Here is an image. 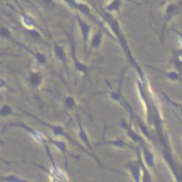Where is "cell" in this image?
<instances>
[{
    "instance_id": "1",
    "label": "cell",
    "mask_w": 182,
    "mask_h": 182,
    "mask_svg": "<svg viewBox=\"0 0 182 182\" xmlns=\"http://www.w3.org/2000/svg\"><path fill=\"white\" fill-rule=\"evenodd\" d=\"M122 127H123L124 129H126V130H127V133H128V135H129V138H131L135 141V142H138V143H140V144L144 143L143 138H141L140 136L138 135L133 129H131V128L129 127V125L125 122V121H124L123 119L122 120Z\"/></svg>"
},
{
    "instance_id": "2",
    "label": "cell",
    "mask_w": 182,
    "mask_h": 182,
    "mask_svg": "<svg viewBox=\"0 0 182 182\" xmlns=\"http://www.w3.org/2000/svg\"><path fill=\"white\" fill-rule=\"evenodd\" d=\"M78 22H79V24H80V27H81V32H82L83 36V39H84V42H85V47H86V44H87V41H88V34H89V31L91 29V27L87 24L84 21H82L80 17H78Z\"/></svg>"
},
{
    "instance_id": "3",
    "label": "cell",
    "mask_w": 182,
    "mask_h": 182,
    "mask_svg": "<svg viewBox=\"0 0 182 182\" xmlns=\"http://www.w3.org/2000/svg\"><path fill=\"white\" fill-rule=\"evenodd\" d=\"M142 149L144 152V156H145V161L147 163V164L149 167H153V153H151L148 149H147L145 144L142 143Z\"/></svg>"
},
{
    "instance_id": "4",
    "label": "cell",
    "mask_w": 182,
    "mask_h": 182,
    "mask_svg": "<svg viewBox=\"0 0 182 182\" xmlns=\"http://www.w3.org/2000/svg\"><path fill=\"white\" fill-rule=\"evenodd\" d=\"M126 167L129 169L132 175H133V178H134V180L137 182H138L140 180V170L138 169V167L137 165L133 164L132 163H129L128 164L126 165Z\"/></svg>"
},
{
    "instance_id": "5",
    "label": "cell",
    "mask_w": 182,
    "mask_h": 182,
    "mask_svg": "<svg viewBox=\"0 0 182 182\" xmlns=\"http://www.w3.org/2000/svg\"><path fill=\"white\" fill-rule=\"evenodd\" d=\"M138 164H139V165L141 166L142 170H143V172H144V179H143V181H152V179H151V177H150V174H149V172L147 171V168L145 167L144 163H143V161H142V159H141L139 148H138Z\"/></svg>"
},
{
    "instance_id": "6",
    "label": "cell",
    "mask_w": 182,
    "mask_h": 182,
    "mask_svg": "<svg viewBox=\"0 0 182 182\" xmlns=\"http://www.w3.org/2000/svg\"><path fill=\"white\" fill-rule=\"evenodd\" d=\"M79 124H80V133H79V136H80V138H81V139L88 146V147L91 150V152H92V153L93 154H95L94 153H93V149H92V147H91V146H90V143H89V140H88V137H87V134H86V132H85V130L83 129L82 126H81V122H79ZM95 156V155H94ZM96 157V156H95Z\"/></svg>"
},
{
    "instance_id": "7",
    "label": "cell",
    "mask_w": 182,
    "mask_h": 182,
    "mask_svg": "<svg viewBox=\"0 0 182 182\" xmlns=\"http://www.w3.org/2000/svg\"><path fill=\"white\" fill-rule=\"evenodd\" d=\"M19 126H21V127H23V128H24V129H26V130H28V131H29L30 132V134L33 136L34 138H35L37 140L39 141V142H41V143H43V144H45L46 145V140H45V138H44V137L41 135V134H39L38 132H36L35 130H33V129H29V128H28V127H26L25 125H23V124H19Z\"/></svg>"
},
{
    "instance_id": "8",
    "label": "cell",
    "mask_w": 182,
    "mask_h": 182,
    "mask_svg": "<svg viewBox=\"0 0 182 182\" xmlns=\"http://www.w3.org/2000/svg\"><path fill=\"white\" fill-rule=\"evenodd\" d=\"M55 53L56 55V56L58 57L60 60H62V61H64V62H66V55H65V50H64V48L61 47V46H59L57 44H55Z\"/></svg>"
},
{
    "instance_id": "9",
    "label": "cell",
    "mask_w": 182,
    "mask_h": 182,
    "mask_svg": "<svg viewBox=\"0 0 182 182\" xmlns=\"http://www.w3.org/2000/svg\"><path fill=\"white\" fill-rule=\"evenodd\" d=\"M42 124H44L45 126H47V127H49L50 129H53L54 133L55 134V135H60V136H65V137H68V136L66 135L65 133V131H64V129L61 127V126H51V125H49V124L45 123V122H40ZM69 138V137H68Z\"/></svg>"
},
{
    "instance_id": "10",
    "label": "cell",
    "mask_w": 182,
    "mask_h": 182,
    "mask_svg": "<svg viewBox=\"0 0 182 182\" xmlns=\"http://www.w3.org/2000/svg\"><path fill=\"white\" fill-rule=\"evenodd\" d=\"M98 145H112V146H115L118 147H123L125 146H128L123 140L122 139H117L114 141H106L104 143H99Z\"/></svg>"
},
{
    "instance_id": "11",
    "label": "cell",
    "mask_w": 182,
    "mask_h": 182,
    "mask_svg": "<svg viewBox=\"0 0 182 182\" xmlns=\"http://www.w3.org/2000/svg\"><path fill=\"white\" fill-rule=\"evenodd\" d=\"M102 40V30L101 29H99V31L94 36L93 38V40H92V47L96 48L100 46V43Z\"/></svg>"
},
{
    "instance_id": "12",
    "label": "cell",
    "mask_w": 182,
    "mask_h": 182,
    "mask_svg": "<svg viewBox=\"0 0 182 182\" xmlns=\"http://www.w3.org/2000/svg\"><path fill=\"white\" fill-rule=\"evenodd\" d=\"M42 78L41 76L39 74V73H33L31 76H30V83L32 84V86H39L40 83H41Z\"/></svg>"
},
{
    "instance_id": "13",
    "label": "cell",
    "mask_w": 182,
    "mask_h": 182,
    "mask_svg": "<svg viewBox=\"0 0 182 182\" xmlns=\"http://www.w3.org/2000/svg\"><path fill=\"white\" fill-rule=\"evenodd\" d=\"M121 6V1L120 0H114L108 6H106V10L108 11H119Z\"/></svg>"
},
{
    "instance_id": "14",
    "label": "cell",
    "mask_w": 182,
    "mask_h": 182,
    "mask_svg": "<svg viewBox=\"0 0 182 182\" xmlns=\"http://www.w3.org/2000/svg\"><path fill=\"white\" fill-rule=\"evenodd\" d=\"M50 142L51 143H53L54 145H55L56 147H58L59 149L63 152L64 153H66V145H65V142H63V141H55L52 140V139H50Z\"/></svg>"
},
{
    "instance_id": "15",
    "label": "cell",
    "mask_w": 182,
    "mask_h": 182,
    "mask_svg": "<svg viewBox=\"0 0 182 182\" xmlns=\"http://www.w3.org/2000/svg\"><path fill=\"white\" fill-rule=\"evenodd\" d=\"M177 7L174 5H170V6L167 7V10H166V13H167V19L170 20L172 15H174V13L176 12Z\"/></svg>"
},
{
    "instance_id": "16",
    "label": "cell",
    "mask_w": 182,
    "mask_h": 182,
    "mask_svg": "<svg viewBox=\"0 0 182 182\" xmlns=\"http://www.w3.org/2000/svg\"><path fill=\"white\" fill-rule=\"evenodd\" d=\"M33 55H35L36 59L38 60L39 64L40 65H45L46 62H47V57L45 56V55L40 53H37V54H33Z\"/></svg>"
},
{
    "instance_id": "17",
    "label": "cell",
    "mask_w": 182,
    "mask_h": 182,
    "mask_svg": "<svg viewBox=\"0 0 182 182\" xmlns=\"http://www.w3.org/2000/svg\"><path fill=\"white\" fill-rule=\"evenodd\" d=\"M77 8L84 14H87V15L89 14V8H88V6L87 5H85V4H78L77 5Z\"/></svg>"
},
{
    "instance_id": "18",
    "label": "cell",
    "mask_w": 182,
    "mask_h": 182,
    "mask_svg": "<svg viewBox=\"0 0 182 182\" xmlns=\"http://www.w3.org/2000/svg\"><path fill=\"white\" fill-rule=\"evenodd\" d=\"M23 16L24 23L26 24L27 26H33V25H35V22H34V20H33L31 17H29V15H27V14L23 13Z\"/></svg>"
},
{
    "instance_id": "19",
    "label": "cell",
    "mask_w": 182,
    "mask_h": 182,
    "mask_svg": "<svg viewBox=\"0 0 182 182\" xmlns=\"http://www.w3.org/2000/svg\"><path fill=\"white\" fill-rule=\"evenodd\" d=\"M166 76L167 78H169L170 80H173V81H182V78L177 72H174V71H171V72H168L166 73Z\"/></svg>"
},
{
    "instance_id": "20",
    "label": "cell",
    "mask_w": 182,
    "mask_h": 182,
    "mask_svg": "<svg viewBox=\"0 0 182 182\" xmlns=\"http://www.w3.org/2000/svg\"><path fill=\"white\" fill-rule=\"evenodd\" d=\"M65 105H66V106L68 108H72L73 106H75V101L73 99V97H71V96L66 97V99H65Z\"/></svg>"
},
{
    "instance_id": "21",
    "label": "cell",
    "mask_w": 182,
    "mask_h": 182,
    "mask_svg": "<svg viewBox=\"0 0 182 182\" xmlns=\"http://www.w3.org/2000/svg\"><path fill=\"white\" fill-rule=\"evenodd\" d=\"M174 65H175L177 70L179 72H182V60H180L179 57H176L174 60Z\"/></svg>"
},
{
    "instance_id": "22",
    "label": "cell",
    "mask_w": 182,
    "mask_h": 182,
    "mask_svg": "<svg viewBox=\"0 0 182 182\" xmlns=\"http://www.w3.org/2000/svg\"><path fill=\"white\" fill-rule=\"evenodd\" d=\"M11 112H12L11 107L8 106H5L3 108H2V110H1L0 113H1L2 115H8V114L11 113Z\"/></svg>"
},
{
    "instance_id": "23",
    "label": "cell",
    "mask_w": 182,
    "mask_h": 182,
    "mask_svg": "<svg viewBox=\"0 0 182 182\" xmlns=\"http://www.w3.org/2000/svg\"><path fill=\"white\" fill-rule=\"evenodd\" d=\"M0 35L5 38H9L10 37V31L6 28H2L0 29Z\"/></svg>"
},
{
    "instance_id": "24",
    "label": "cell",
    "mask_w": 182,
    "mask_h": 182,
    "mask_svg": "<svg viewBox=\"0 0 182 182\" xmlns=\"http://www.w3.org/2000/svg\"><path fill=\"white\" fill-rule=\"evenodd\" d=\"M29 34L32 36V37H34L35 39H41V36H40V34L37 31V30H35V29H30V30H29Z\"/></svg>"
},
{
    "instance_id": "25",
    "label": "cell",
    "mask_w": 182,
    "mask_h": 182,
    "mask_svg": "<svg viewBox=\"0 0 182 182\" xmlns=\"http://www.w3.org/2000/svg\"><path fill=\"white\" fill-rule=\"evenodd\" d=\"M139 127H140L141 130H142V132L145 134V135L147 136V138H150V135H149V132H148V130H147V129L144 126V124L143 123H140L139 122Z\"/></svg>"
},
{
    "instance_id": "26",
    "label": "cell",
    "mask_w": 182,
    "mask_h": 182,
    "mask_svg": "<svg viewBox=\"0 0 182 182\" xmlns=\"http://www.w3.org/2000/svg\"><path fill=\"white\" fill-rule=\"evenodd\" d=\"M6 181H22L20 179H18L15 176H13V175H11V176H9L8 178H6L5 179Z\"/></svg>"
},
{
    "instance_id": "27",
    "label": "cell",
    "mask_w": 182,
    "mask_h": 182,
    "mask_svg": "<svg viewBox=\"0 0 182 182\" xmlns=\"http://www.w3.org/2000/svg\"><path fill=\"white\" fill-rule=\"evenodd\" d=\"M65 1H66V2H68V3H69L70 5H71L73 7L77 8V5H78V4H76L75 0H65Z\"/></svg>"
},
{
    "instance_id": "28",
    "label": "cell",
    "mask_w": 182,
    "mask_h": 182,
    "mask_svg": "<svg viewBox=\"0 0 182 182\" xmlns=\"http://www.w3.org/2000/svg\"><path fill=\"white\" fill-rule=\"evenodd\" d=\"M112 99L117 100V101H120V98H119V96L116 93H112Z\"/></svg>"
},
{
    "instance_id": "29",
    "label": "cell",
    "mask_w": 182,
    "mask_h": 182,
    "mask_svg": "<svg viewBox=\"0 0 182 182\" xmlns=\"http://www.w3.org/2000/svg\"><path fill=\"white\" fill-rule=\"evenodd\" d=\"M46 4H52V0H44Z\"/></svg>"
},
{
    "instance_id": "30",
    "label": "cell",
    "mask_w": 182,
    "mask_h": 182,
    "mask_svg": "<svg viewBox=\"0 0 182 182\" xmlns=\"http://www.w3.org/2000/svg\"><path fill=\"white\" fill-rule=\"evenodd\" d=\"M0 86H5V81L0 80Z\"/></svg>"
},
{
    "instance_id": "31",
    "label": "cell",
    "mask_w": 182,
    "mask_h": 182,
    "mask_svg": "<svg viewBox=\"0 0 182 182\" xmlns=\"http://www.w3.org/2000/svg\"><path fill=\"white\" fill-rule=\"evenodd\" d=\"M179 107H180V109H181V112H182V106H178Z\"/></svg>"
}]
</instances>
